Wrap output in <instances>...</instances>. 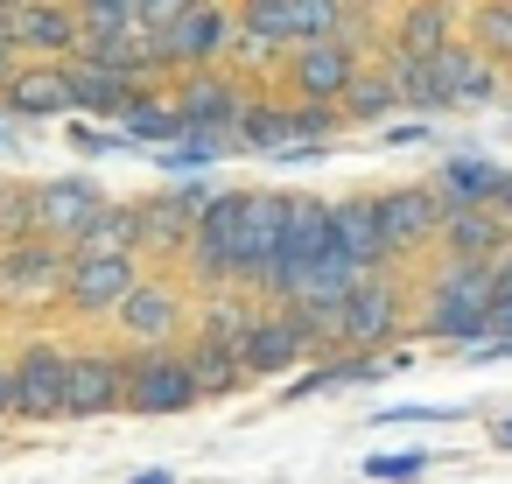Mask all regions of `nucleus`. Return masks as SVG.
<instances>
[{
  "instance_id": "1",
  "label": "nucleus",
  "mask_w": 512,
  "mask_h": 484,
  "mask_svg": "<svg viewBox=\"0 0 512 484\" xmlns=\"http://www.w3.org/2000/svg\"><path fill=\"white\" fill-rule=\"evenodd\" d=\"M491 302H498V267L491 260H449L428 295V337L442 344H477L491 337Z\"/></svg>"
},
{
  "instance_id": "2",
  "label": "nucleus",
  "mask_w": 512,
  "mask_h": 484,
  "mask_svg": "<svg viewBox=\"0 0 512 484\" xmlns=\"http://www.w3.org/2000/svg\"><path fill=\"white\" fill-rule=\"evenodd\" d=\"M337 120L344 113H330V106H253L239 120V148L274 155V162H302V155H323Z\"/></svg>"
},
{
  "instance_id": "3",
  "label": "nucleus",
  "mask_w": 512,
  "mask_h": 484,
  "mask_svg": "<svg viewBox=\"0 0 512 484\" xmlns=\"http://www.w3.org/2000/svg\"><path fill=\"white\" fill-rule=\"evenodd\" d=\"M246 204H253V190H218L211 204H204V225H197V239H190V274L204 281V288H239V253H246Z\"/></svg>"
},
{
  "instance_id": "4",
  "label": "nucleus",
  "mask_w": 512,
  "mask_h": 484,
  "mask_svg": "<svg viewBox=\"0 0 512 484\" xmlns=\"http://www.w3.org/2000/svg\"><path fill=\"white\" fill-rule=\"evenodd\" d=\"M197 372L190 351H134L127 358V414H183L197 407Z\"/></svg>"
},
{
  "instance_id": "5",
  "label": "nucleus",
  "mask_w": 512,
  "mask_h": 484,
  "mask_svg": "<svg viewBox=\"0 0 512 484\" xmlns=\"http://www.w3.org/2000/svg\"><path fill=\"white\" fill-rule=\"evenodd\" d=\"M232 43H239V8H183V22L162 36V71L204 78Z\"/></svg>"
},
{
  "instance_id": "6",
  "label": "nucleus",
  "mask_w": 512,
  "mask_h": 484,
  "mask_svg": "<svg viewBox=\"0 0 512 484\" xmlns=\"http://www.w3.org/2000/svg\"><path fill=\"white\" fill-rule=\"evenodd\" d=\"M323 260H337V218L323 197H288V253H281V281H274V302L295 295L302 274H316Z\"/></svg>"
},
{
  "instance_id": "7",
  "label": "nucleus",
  "mask_w": 512,
  "mask_h": 484,
  "mask_svg": "<svg viewBox=\"0 0 512 484\" xmlns=\"http://www.w3.org/2000/svg\"><path fill=\"white\" fill-rule=\"evenodd\" d=\"M141 288V260H113V253H71V281L64 302L78 316H120Z\"/></svg>"
},
{
  "instance_id": "8",
  "label": "nucleus",
  "mask_w": 512,
  "mask_h": 484,
  "mask_svg": "<svg viewBox=\"0 0 512 484\" xmlns=\"http://www.w3.org/2000/svg\"><path fill=\"white\" fill-rule=\"evenodd\" d=\"M288 85L302 92V106H330V113H344V99H351V85H358V50H351V36L295 50Z\"/></svg>"
},
{
  "instance_id": "9",
  "label": "nucleus",
  "mask_w": 512,
  "mask_h": 484,
  "mask_svg": "<svg viewBox=\"0 0 512 484\" xmlns=\"http://www.w3.org/2000/svg\"><path fill=\"white\" fill-rule=\"evenodd\" d=\"M64 281H71V253L50 246V239H22L0 260V302H15V309H36V302L64 295Z\"/></svg>"
},
{
  "instance_id": "10",
  "label": "nucleus",
  "mask_w": 512,
  "mask_h": 484,
  "mask_svg": "<svg viewBox=\"0 0 512 484\" xmlns=\"http://www.w3.org/2000/svg\"><path fill=\"white\" fill-rule=\"evenodd\" d=\"M281 253H288V197H253L246 204V253H239V288L274 295L281 281Z\"/></svg>"
},
{
  "instance_id": "11",
  "label": "nucleus",
  "mask_w": 512,
  "mask_h": 484,
  "mask_svg": "<svg viewBox=\"0 0 512 484\" xmlns=\"http://www.w3.org/2000/svg\"><path fill=\"white\" fill-rule=\"evenodd\" d=\"M106 204H113V197H99V183H85V176H50V183H36V232L78 246Z\"/></svg>"
},
{
  "instance_id": "12",
  "label": "nucleus",
  "mask_w": 512,
  "mask_h": 484,
  "mask_svg": "<svg viewBox=\"0 0 512 484\" xmlns=\"http://www.w3.org/2000/svg\"><path fill=\"white\" fill-rule=\"evenodd\" d=\"M393 323H400V288L393 281H365L344 309H337V344L344 351H365V358H379V344L393 337Z\"/></svg>"
},
{
  "instance_id": "13",
  "label": "nucleus",
  "mask_w": 512,
  "mask_h": 484,
  "mask_svg": "<svg viewBox=\"0 0 512 484\" xmlns=\"http://www.w3.org/2000/svg\"><path fill=\"white\" fill-rule=\"evenodd\" d=\"M64 386H71V351L29 344V351L15 358V414H29V421L64 414Z\"/></svg>"
},
{
  "instance_id": "14",
  "label": "nucleus",
  "mask_w": 512,
  "mask_h": 484,
  "mask_svg": "<svg viewBox=\"0 0 512 484\" xmlns=\"http://www.w3.org/2000/svg\"><path fill=\"white\" fill-rule=\"evenodd\" d=\"M8 43L36 64H64L71 50H85V22L78 8H8Z\"/></svg>"
},
{
  "instance_id": "15",
  "label": "nucleus",
  "mask_w": 512,
  "mask_h": 484,
  "mask_svg": "<svg viewBox=\"0 0 512 484\" xmlns=\"http://www.w3.org/2000/svg\"><path fill=\"white\" fill-rule=\"evenodd\" d=\"M113 407H127V358H113V351H71L64 414H113Z\"/></svg>"
},
{
  "instance_id": "16",
  "label": "nucleus",
  "mask_w": 512,
  "mask_h": 484,
  "mask_svg": "<svg viewBox=\"0 0 512 484\" xmlns=\"http://www.w3.org/2000/svg\"><path fill=\"white\" fill-rule=\"evenodd\" d=\"M330 218H337V253H344L358 274H379V267L393 260V246H386V218H379V197H344V204H330Z\"/></svg>"
},
{
  "instance_id": "17",
  "label": "nucleus",
  "mask_w": 512,
  "mask_h": 484,
  "mask_svg": "<svg viewBox=\"0 0 512 484\" xmlns=\"http://www.w3.org/2000/svg\"><path fill=\"white\" fill-rule=\"evenodd\" d=\"M176 323H183V295H176L169 281H141L134 302L120 309V330L134 337V351H169Z\"/></svg>"
},
{
  "instance_id": "18",
  "label": "nucleus",
  "mask_w": 512,
  "mask_h": 484,
  "mask_svg": "<svg viewBox=\"0 0 512 484\" xmlns=\"http://www.w3.org/2000/svg\"><path fill=\"white\" fill-rule=\"evenodd\" d=\"M428 85H435V106H477L498 92L491 64L470 50V43H449L442 57H428Z\"/></svg>"
},
{
  "instance_id": "19",
  "label": "nucleus",
  "mask_w": 512,
  "mask_h": 484,
  "mask_svg": "<svg viewBox=\"0 0 512 484\" xmlns=\"http://www.w3.org/2000/svg\"><path fill=\"white\" fill-rule=\"evenodd\" d=\"M176 113H183V127H218V134H239V120L253 113V99H246L232 78L204 71V78H190V85H183Z\"/></svg>"
},
{
  "instance_id": "20",
  "label": "nucleus",
  "mask_w": 512,
  "mask_h": 484,
  "mask_svg": "<svg viewBox=\"0 0 512 484\" xmlns=\"http://www.w3.org/2000/svg\"><path fill=\"white\" fill-rule=\"evenodd\" d=\"M204 204H211V197H197V190H176V197L141 204V246L190 260V239H197V225H204Z\"/></svg>"
},
{
  "instance_id": "21",
  "label": "nucleus",
  "mask_w": 512,
  "mask_h": 484,
  "mask_svg": "<svg viewBox=\"0 0 512 484\" xmlns=\"http://www.w3.org/2000/svg\"><path fill=\"white\" fill-rule=\"evenodd\" d=\"M379 218H386V246L407 253V246H421L449 225V204L435 190H393V197H379Z\"/></svg>"
},
{
  "instance_id": "22",
  "label": "nucleus",
  "mask_w": 512,
  "mask_h": 484,
  "mask_svg": "<svg viewBox=\"0 0 512 484\" xmlns=\"http://www.w3.org/2000/svg\"><path fill=\"white\" fill-rule=\"evenodd\" d=\"M8 113H22V120L78 113V106H71V64H22L15 85H8Z\"/></svg>"
},
{
  "instance_id": "23",
  "label": "nucleus",
  "mask_w": 512,
  "mask_h": 484,
  "mask_svg": "<svg viewBox=\"0 0 512 484\" xmlns=\"http://www.w3.org/2000/svg\"><path fill=\"white\" fill-rule=\"evenodd\" d=\"M309 351V330L288 316V309H260V323H253V337H246V372H288L295 358Z\"/></svg>"
},
{
  "instance_id": "24",
  "label": "nucleus",
  "mask_w": 512,
  "mask_h": 484,
  "mask_svg": "<svg viewBox=\"0 0 512 484\" xmlns=\"http://www.w3.org/2000/svg\"><path fill=\"white\" fill-rule=\"evenodd\" d=\"M71 106L78 113H99V120H127L141 106V85L99 71V64H71Z\"/></svg>"
},
{
  "instance_id": "25",
  "label": "nucleus",
  "mask_w": 512,
  "mask_h": 484,
  "mask_svg": "<svg viewBox=\"0 0 512 484\" xmlns=\"http://www.w3.org/2000/svg\"><path fill=\"white\" fill-rule=\"evenodd\" d=\"M442 239L456 246V260H491L505 246V218L498 211H470V204H449V225Z\"/></svg>"
},
{
  "instance_id": "26",
  "label": "nucleus",
  "mask_w": 512,
  "mask_h": 484,
  "mask_svg": "<svg viewBox=\"0 0 512 484\" xmlns=\"http://www.w3.org/2000/svg\"><path fill=\"white\" fill-rule=\"evenodd\" d=\"M78 253H113V260H134L141 253V204H106L92 218V232L78 239Z\"/></svg>"
},
{
  "instance_id": "27",
  "label": "nucleus",
  "mask_w": 512,
  "mask_h": 484,
  "mask_svg": "<svg viewBox=\"0 0 512 484\" xmlns=\"http://www.w3.org/2000/svg\"><path fill=\"white\" fill-rule=\"evenodd\" d=\"M253 323H260V309H253V302H239V295L225 288V295H211V309H204V344H211V351H232V358H246V337H253Z\"/></svg>"
},
{
  "instance_id": "28",
  "label": "nucleus",
  "mask_w": 512,
  "mask_h": 484,
  "mask_svg": "<svg viewBox=\"0 0 512 484\" xmlns=\"http://www.w3.org/2000/svg\"><path fill=\"white\" fill-rule=\"evenodd\" d=\"M393 29H400V57H421L428 64V57L449 50V8H407Z\"/></svg>"
},
{
  "instance_id": "29",
  "label": "nucleus",
  "mask_w": 512,
  "mask_h": 484,
  "mask_svg": "<svg viewBox=\"0 0 512 484\" xmlns=\"http://www.w3.org/2000/svg\"><path fill=\"white\" fill-rule=\"evenodd\" d=\"M120 134H127V141H155V148L169 155V148L183 141V113H176V106H155V99H141V106L120 120Z\"/></svg>"
},
{
  "instance_id": "30",
  "label": "nucleus",
  "mask_w": 512,
  "mask_h": 484,
  "mask_svg": "<svg viewBox=\"0 0 512 484\" xmlns=\"http://www.w3.org/2000/svg\"><path fill=\"white\" fill-rule=\"evenodd\" d=\"M190 372H197V386H204V393H225V386H239V379H246V358L197 344V351H190Z\"/></svg>"
},
{
  "instance_id": "31",
  "label": "nucleus",
  "mask_w": 512,
  "mask_h": 484,
  "mask_svg": "<svg viewBox=\"0 0 512 484\" xmlns=\"http://www.w3.org/2000/svg\"><path fill=\"white\" fill-rule=\"evenodd\" d=\"M393 106H400L393 78H358L351 99H344V120H379V113H393Z\"/></svg>"
},
{
  "instance_id": "32",
  "label": "nucleus",
  "mask_w": 512,
  "mask_h": 484,
  "mask_svg": "<svg viewBox=\"0 0 512 484\" xmlns=\"http://www.w3.org/2000/svg\"><path fill=\"white\" fill-rule=\"evenodd\" d=\"M477 36H484V50L512 57V8H477Z\"/></svg>"
},
{
  "instance_id": "33",
  "label": "nucleus",
  "mask_w": 512,
  "mask_h": 484,
  "mask_svg": "<svg viewBox=\"0 0 512 484\" xmlns=\"http://www.w3.org/2000/svg\"><path fill=\"white\" fill-rule=\"evenodd\" d=\"M421 470H428V456H414V449H407V456H372V463H365L372 484H379V477H421Z\"/></svg>"
},
{
  "instance_id": "34",
  "label": "nucleus",
  "mask_w": 512,
  "mask_h": 484,
  "mask_svg": "<svg viewBox=\"0 0 512 484\" xmlns=\"http://www.w3.org/2000/svg\"><path fill=\"white\" fill-rule=\"evenodd\" d=\"M71 141H78L85 155H120V148H134V141H127V134H113V127H78Z\"/></svg>"
},
{
  "instance_id": "35",
  "label": "nucleus",
  "mask_w": 512,
  "mask_h": 484,
  "mask_svg": "<svg viewBox=\"0 0 512 484\" xmlns=\"http://www.w3.org/2000/svg\"><path fill=\"white\" fill-rule=\"evenodd\" d=\"M491 344H512V295L491 302Z\"/></svg>"
},
{
  "instance_id": "36",
  "label": "nucleus",
  "mask_w": 512,
  "mask_h": 484,
  "mask_svg": "<svg viewBox=\"0 0 512 484\" xmlns=\"http://www.w3.org/2000/svg\"><path fill=\"white\" fill-rule=\"evenodd\" d=\"M0 85H15V43H8V29H0Z\"/></svg>"
},
{
  "instance_id": "37",
  "label": "nucleus",
  "mask_w": 512,
  "mask_h": 484,
  "mask_svg": "<svg viewBox=\"0 0 512 484\" xmlns=\"http://www.w3.org/2000/svg\"><path fill=\"white\" fill-rule=\"evenodd\" d=\"M0 414H15V365H0Z\"/></svg>"
},
{
  "instance_id": "38",
  "label": "nucleus",
  "mask_w": 512,
  "mask_h": 484,
  "mask_svg": "<svg viewBox=\"0 0 512 484\" xmlns=\"http://www.w3.org/2000/svg\"><path fill=\"white\" fill-rule=\"evenodd\" d=\"M498 295H512V253L498 260Z\"/></svg>"
},
{
  "instance_id": "39",
  "label": "nucleus",
  "mask_w": 512,
  "mask_h": 484,
  "mask_svg": "<svg viewBox=\"0 0 512 484\" xmlns=\"http://www.w3.org/2000/svg\"><path fill=\"white\" fill-rule=\"evenodd\" d=\"M134 484H176V477H169V470H141Z\"/></svg>"
},
{
  "instance_id": "40",
  "label": "nucleus",
  "mask_w": 512,
  "mask_h": 484,
  "mask_svg": "<svg viewBox=\"0 0 512 484\" xmlns=\"http://www.w3.org/2000/svg\"><path fill=\"white\" fill-rule=\"evenodd\" d=\"M498 442H505V449H512V421H505V428H498Z\"/></svg>"
},
{
  "instance_id": "41",
  "label": "nucleus",
  "mask_w": 512,
  "mask_h": 484,
  "mask_svg": "<svg viewBox=\"0 0 512 484\" xmlns=\"http://www.w3.org/2000/svg\"><path fill=\"white\" fill-rule=\"evenodd\" d=\"M0 148H8V127H0Z\"/></svg>"
}]
</instances>
